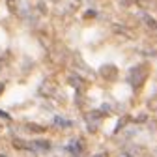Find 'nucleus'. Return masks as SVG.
<instances>
[{"label":"nucleus","mask_w":157,"mask_h":157,"mask_svg":"<svg viewBox=\"0 0 157 157\" xmlns=\"http://www.w3.org/2000/svg\"><path fill=\"white\" fill-rule=\"evenodd\" d=\"M51 140H45V139H37V140H30V150L32 153H47L51 151Z\"/></svg>","instance_id":"1"},{"label":"nucleus","mask_w":157,"mask_h":157,"mask_svg":"<svg viewBox=\"0 0 157 157\" xmlns=\"http://www.w3.org/2000/svg\"><path fill=\"white\" fill-rule=\"evenodd\" d=\"M66 151L71 153L73 157H81V153L84 151V142L81 139H71L66 146Z\"/></svg>","instance_id":"2"},{"label":"nucleus","mask_w":157,"mask_h":157,"mask_svg":"<svg viewBox=\"0 0 157 157\" xmlns=\"http://www.w3.org/2000/svg\"><path fill=\"white\" fill-rule=\"evenodd\" d=\"M99 122H101V114H99V112H92V114H88V129H90L92 133H95V129H97V125H99Z\"/></svg>","instance_id":"3"},{"label":"nucleus","mask_w":157,"mask_h":157,"mask_svg":"<svg viewBox=\"0 0 157 157\" xmlns=\"http://www.w3.org/2000/svg\"><path fill=\"white\" fill-rule=\"evenodd\" d=\"M54 125H58V127H71V125H73V122L64 120L62 116H56V118H54Z\"/></svg>","instance_id":"4"},{"label":"nucleus","mask_w":157,"mask_h":157,"mask_svg":"<svg viewBox=\"0 0 157 157\" xmlns=\"http://www.w3.org/2000/svg\"><path fill=\"white\" fill-rule=\"evenodd\" d=\"M118 157H135V155L129 153V151H120V153H118Z\"/></svg>","instance_id":"5"},{"label":"nucleus","mask_w":157,"mask_h":157,"mask_svg":"<svg viewBox=\"0 0 157 157\" xmlns=\"http://www.w3.org/2000/svg\"><path fill=\"white\" fill-rule=\"evenodd\" d=\"M92 157H109V153H107V151H99V153H95V155H92Z\"/></svg>","instance_id":"6"},{"label":"nucleus","mask_w":157,"mask_h":157,"mask_svg":"<svg viewBox=\"0 0 157 157\" xmlns=\"http://www.w3.org/2000/svg\"><path fill=\"white\" fill-rule=\"evenodd\" d=\"M0 118H4V120H10V116H8L6 112H2V110H0Z\"/></svg>","instance_id":"7"}]
</instances>
